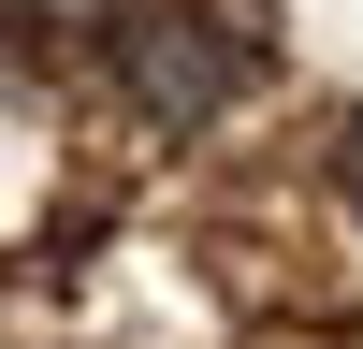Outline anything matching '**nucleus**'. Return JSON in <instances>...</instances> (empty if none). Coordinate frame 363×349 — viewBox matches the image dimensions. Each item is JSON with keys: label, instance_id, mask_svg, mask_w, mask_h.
Wrapping results in <instances>:
<instances>
[{"label": "nucleus", "instance_id": "nucleus-2", "mask_svg": "<svg viewBox=\"0 0 363 349\" xmlns=\"http://www.w3.org/2000/svg\"><path fill=\"white\" fill-rule=\"evenodd\" d=\"M335 189L363 204V116H349V131H335Z\"/></svg>", "mask_w": 363, "mask_h": 349}, {"label": "nucleus", "instance_id": "nucleus-3", "mask_svg": "<svg viewBox=\"0 0 363 349\" xmlns=\"http://www.w3.org/2000/svg\"><path fill=\"white\" fill-rule=\"evenodd\" d=\"M29 15H102V0H29Z\"/></svg>", "mask_w": 363, "mask_h": 349}, {"label": "nucleus", "instance_id": "nucleus-1", "mask_svg": "<svg viewBox=\"0 0 363 349\" xmlns=\"http://www.w3.org/2000/svg\"><path fill=\"white\" fill-rule=\"evenodd\" d=\"M116 73H131V102L160 116V131H203V116L247 87V29L233 15H145L131 44H116Z\"/></svg>", "mask_w": 363, "mask_h": 349}]
</instances>
